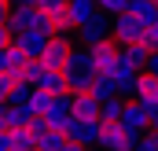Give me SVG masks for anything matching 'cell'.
I'll use <instances>...</instances> for the list:
<instances>
[{
	"label": "cell",
	"instance_id": "2e32d148",
	"mask_svg": "<svg viewBox=\"0 0 158 151\" xmlns=\"http://www.w3.org/2000/svg\"><path fill=\"white\" fill-rule=\"evenodd\" d=\"M88 92H92L99 103H107V100H114V96H118V85H114V77H110V74H99L96 81H92V88H88Z\"/></svg>",
	"mask_w": 158,
	"mask_h": 151
},
{
	"label": "cell",
	"instance_id": "5bb4252c",
	"mask_svg": "<svg viewBox=\"0 0 158 151\" xmlns=\"http://www.w3.org/2000/svg\"><path fill=\"white\" fill-rule=\"evenodd\" d=\"M70 140H77L85 148H99V122H77Z\"/></svg>",
	"mask_w": 158,
	"mask_h": 151
},
{
	"label": "cell",
	"instance_id": "cb8c5ba5",
	"mask_svg": "<svg viewBox=\"0 0 158 151\" xmlns=\"http://www.w3.org/2000/svg\"><path fill=\"white\" fill-rule=\"evenodd\" d=\"M11 44H15V33L7 30V22H0V52H4V48H11Z\"/></svg>",
	"mask_w": 158,
	"mask_h": 151
},
{
	"label": "cell",
	"instance_id": "e0dca14e",
	"mask_svg": "<svg viewBox=\"0 0 158 151\" xmlns=\"http://www.w3.org/2000/svg\"><path fill=\"white\" fill-rule=\"evenodd\" d=\"M37 88H44L48 96H70V88H66V74H48V70H44V77H40Z\"/></svg>",
	"mask_w": 158,
	"mask_h": 151
},
{
	"label": "cell",
	"instance_id": "7402d4cb",
	"mask_svg": "<svg viewBox=\"0 0 158 151\" xmlns=\"http://www.w3.org/2000/svg\"><path fill=\"white\" fill-rule=\"evenodd\" d=\"M129 7H132V0H99V11H107V15H129Z\"/></svg>",
	"mask_w": 158,
	"mask_h": 151
},
{
	"label": "cell",
	"instance_id": "f546056e",
	"mask_svg": "<svg viewBox=\"0 0 158 151\" xmlns=\"http://www.w3.org/2000/svg\"><path fill=\"white\" fill-rule=\"evenodd\" d=\"M92 151H103V148H92Z\"/></svg>",
	"mask_w": 158,
	"mask_h": 151
},
{
	"label": "cell",
	"instance_id": "d6986e66",
	"mask_svg": "<svg viewBox=\"0 0 158 151\" xmlns=\"http://www.w3.org/2000/svg\"><path fill=\"white\" fill-rule=\"evenodd\" d=\"M125 107H129V103H125L121 96H114V100H107V103H103V118H99V122H121V114H125Z\"/></svg>",
	"mask_w": 158,
	"mask_h": 151
},
{
	"label": "cell",
	"instance_id": "4dcf8cb0",
	"mask_svg": "<svg viewBox=\"0 0 158 151\" xmlns=\"http://www.w3.org/2000/svg\"><path fill=\"white\" fill-rule=\"evenodd\" d=\"M155 4H158V0H155Z\"/></svg>",
	"mask_w": 158,
	"mask_h": 151
},
{
	"label": "cell",
	"instance_id": "44dd1931",
	"mask_svg": "<svg viewBox=\"0 0 158 151\" xmlns=\"http://www.w3.org/2000/svg\"><path fill=\"white\" fill-rule=\"evenodd\" d=\"M22 81L11 74H0V103H11V96H15V88H19Z\"/></svg>",
	"mask_w": 158,
	"mask_h": 151
},
{
	"label": "cell",
	"instance_id": "9a60e30c",
	"mask_svg": "<svg viewBox=\"0 0 158 151\" xmlns=\"http://www.w3.org/2000/svg\"><path fill=\"white\" fill-rule=\"evenodd\" d=\"M33 122V114L30 107H19V103H7V111H4V129L11 133V129H22V125H30Z\"/></svg>",
	"mask_w": 158,
	"mask_h": 151
},
{
	"label": "cell",
	"instance_id": "7c38bea8",
	"mask_svg": "<svg viewBox=\"0 0 158 151\" xmlns=\"http://www.w3.org/2000/svg\"><path fill=\"white\" fill-rule=\"evenodd\" d=\"M48 41H52L48 33H22V37H15V44H19L30 59H40V52L48 48Z\"/></svg>",
	"mask_w": 158,
	"mask_h": 151
},
{
	"label": "cell",
	"instance_id": "6da1fadb",
	"mask_svg": "<svg viewBox=\"0 0 158 151\" xmlns=\"http://www.w3.org/2000/svg\"><path fill=\"white\" fill-rule=\"evenodd\" d=\"M96 77H99V70H96V63H92V52H77V48H74L70 67H66V88H70V96L88 92Z\"/></svg>",
	"mask_w": 158,
	"mask_h": 151
},
{
	"label": "cell",
	"instance_id": "4316f807",
	"mask_svg": "<svg viewBox=\"0 0 158 151\" xmlns=\"http://www.w3.org/2000/svg\"><path fill=\"white\" fill-rule=\"evenodd\" d=\"M0 74H7V48L0 52Z\"/></svg>",
	"mask_w": 158,
	"mask_h": 151
},
{
	"label": "cell",
	"instance_id": "8fae6325",
	"mask_svg": "<svg viewBox=\"0 0 158 151\" xmlns=\"http://www.w3.org/2000/svg\"><path fill=\"white\" fill-rule=\"evenodd\" d=\"M147 59H151V55H147L143 44H129V48H121V63H125L129 70H136V74L147 70Z\"/></svg>",
	"mask_w": 158,
	"mask_h": 151
},
{
	"label": "cell",
	"instance_id": "8992f818",
	"mask_svg": "<svg viewBox=\"0 0 158 151\" xmlns=\"http://www.w3.org/2000/svg\"><path fill=\"white\" fill-rule=\"evenodd\" d=\"M88 52H92V63H96V70H99V74H114V67L121 63V44H118L114 37L92 44Z\"/></svg>",
	"mask_w": 158,
	"mask_h": 151
},
{
	"label": "cell",
	"instance_id": "f1b7e54d",
	"mask_svg": "<svg viewBox=\"0 0 158 151\" xmlns=\"http://www.w3.org/2000/svg\"><path fill=\"white\" fill-rule=\"evenodd\" d=\"M147 70H151V74H158V55H151V59H147Z\"/></svg>",
	"mask_w": 158,
	"mask_h": 151
},
{
	"label": "cell",
	"instance_id": "83f0119b",
	"mask_svg": "<svg viewBox=\"0 0 158 151\" xmlns=\"http://www.w3.org/2000/svg\"><path fill=\"white\" fill-rule=\"evenodd\" d=\"M0 151H11V140H7V133H0Z\"/></svg>",
	"mask_w": 158,
	"mask_h": 151
},
{
	"label": "cell",
	"instance_id": "ba28073f",
	"mask_svg": "<svg viewBox=\"0 0 158 151\" xmlns=\"http://www.w3.org/2000/svg\"><path fill=\"white\" fill-rule=\"evenodd\" d=\"M132 100H136L140 107L155 111V107H158V74H151V70H143V74L136 77V92H132Z\"/></svg>",
	"mask_w": 158,
	"mask_h": 151
},
{
	"label": "cell",
	"instance_id": "7a4b0ae2",
	"mask_svg": "<svg viewBox=\"0 0 158 151\" xmlns=\"http://www.w3.org/2000/svg\"><path fill=\"white\" fill-rule=\"evenodd\" d=\"M7 30H11L15 37H22V33H48V37H52L48 19L40 15V7H33V4H26V7H11V15H7Z\"/></svg>",
	"mask_w": 158,
	"mask_h": 151
},
{
	"label": "cell",
	"instance_id": "484cf974",
	"mask_svg": "<svg viewBox=\"0 0 158 151\" xmlns=\"http://www.w3.org/2000/svg\"><path fill=\"white\" fill-rule=\"evenodd\" d=\"M66 151H92V148H85V144H77V140H70V144H66Z\"/></svg>",
	"mask_w": 158,
	"mask_h": 151
},
{
	"label": "cell",
	"instance_id": "277c9868",
	"mask_svg": "<svg viewBox=\"0 0 158 151\" xmlns=\"http://www.w3.org/2000/svg\"><path fill=\"white\" fill-rule=\"evenodd\" d=\"M70 55H74L70 37H52V41H48V48L40 52V67H44L48 74H66V67H70Z\"/></svg>",
	"mask_w": 158,
	"mask_h": 151
},
{
	"label": "cell",
	"instance_id": "ffe728a7",
	"mask_svg": "<svg viewBox=\"0 0 158 151\" xmlns=\"http://www.w3.org/2000/svg\"><path fill=\"white\" fill-rule=\"evenodd\" d=\"M66 144H70V136H63V133H44L40 136V151H66Z\"/></svg>",
	"mask_w": 158,
	"mask_h": 151
},
{
	"label": "cell",
	"instance_id": "1f68e13d",
	"mask_svg": "<svg viewBox=\"0 0 158 151\" xmlns=\"http://www.w3.org/2000/svg\"><path fill=\"white\" fill-rule=\"evenodd\" d=\"M37 151H40V148H37Z\"/></svg>",
	"mask_w": 158,
	"mask_h": 151
},
{
	"label": "cell",
	"instance_id": "52a82bcc",
	"mask_svg": "<svg viewBox=\"0 0 158 151\" xmlns=\"http://www.w3.org/2000/svg\"><path fill=\"white\" fill-rule=\"evenodd\" d=\"M70 114H74V122H99L103 103L92 92H77V96H70Z\"/></svg>",
	"mask_w": 158,
	"mask_h": 151
},
{
	"label": "cell",
	"instance_id": "d4e9b609",
	"mask_svg": "<svg viewBox=\"0 0 158 151\" xmlns=\"http://www.w3.org/2000/svg\"><path fill=\"white\" fill-rule=\"evenodd\" d=\"M147 114H151V133L158 136V107H155V111H147Z\"/></svg>",
	"mask_w": 158,
	"mask_h": 151
},
{
	"label": "cell",
	"instance_id": "5b68a950",
	"mask_svg": "<svg viewBox=\"0 0 158 151\" xmlns=\"http://www.w3.org/2000/svg\"><path fill=\"white\" fill-rule=\"evenodd\" d=\"M143 33H147V22L136 19L132 11L114 19V41H118L121 48H129V44H143Z\"/></svg>",
	"mask_w": 158,
	"mask_h": 151
},
{
	"label": "cell",
	"instance_id": "30bf717a",
	"mask_svg": "<svg viewBox=\"0 0 158 151\" xmlns=\"http://www.w3.org/2000/svg\"><path fill=\"white\" fill-rule=\"evenodd\" d=\"M96 15H99V0H70V22H74V30L88 26Z\"/></svg>",
	"mask_w": 158,
	"mask_h": 151
},
{
	"label": "cell",
	"instance_id": "3957f363",
	"mask_svg": "<svg viewBox=\"0 0 158 151\" xmlns=\"http://www.w3.org/2000/svg\"><path fill=\"white\" fill-rule=\"evenodd\" d=\"M99 148L103 151H136L140 136L129 133L121 122H99Z\"/></svg>",
	"mask_w": 158,
	"mask_h": 151
},
{
	"label": "cell",
	"instance_id": "4fadbf2b",
	"mask_svg": "<svg viewBox=\"0 0 158 151\" xmlns=\"http://www.w3.org/2000/svg\"><path fill=\"white\" fill-rule=\"evenodd\" d=\"M26 67H30V55H26L19 44H11V48H7V74L19 77V81H26Z\"/></svg>",
	"mask_w": 158,
	"mask_h": 151
},
{
	"label": "cell",
	"instance_id": "9c48e42d",
	"mask_svg": "<svg viewBox=\"0 0 158 151\" xmlns=\"http://www.w3.org/2000/svg\"><path fill=\"white\" fill-rule=\"evenodd\" d=\"M77 33L85 37V44L92 48V44H99V41H110V37H114V22H107V11H99L88 26H81Z\"/></svg>",
	"mask_w": 158,
	"mask_h": 151
},
{
	"label": "cell",
	"instance_id": "603a6c76",
	"mask_svg": "<svg viewBox=\"0 0 158 151\" xmlns=\"http://www.w3.org/2000/svg\"><path fill=\"white\" fill-rule=\"evenodd\" d=\"M143 48H147V55H158V30H155V26H147V33H143Z\"/></svg>",
	"mask_w": 158,
	"mask_h": 151
},
{
	"label": "cell",
	"instance_id": "ac0fdd59",
	"mask_svg": "<svg viewBox=\"0 0 158 151\" xmlns=\"http://www.w3.org/2000/svg\"><path fill=\"white\" fill-rule=\"evenodd\" d=\"M129 11H132L136 19H143L147 26H155V22H158V4H155V0H132Z\"/></svg>",
	"mask_w": 158,
	"mask_h": 151
}]
</instances>
